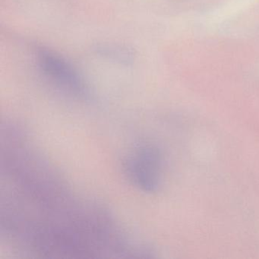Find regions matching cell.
Segmentation results:
<instances>
[{"label": "cell", "mask_w": 259, "mask_h": 259, "mask_svg": "<svg viewBox=\"0 0 259 259\" xmlns=\"http://www.w3.org/2000/svg\"><path fill=\"white\" fill-rule=\"evenodd\" d=\"M123 169L132 184L143 192H157L163 184L164 160L151 145H140L132 151L124 160Z\"/></svg>", "instance_id": "1"}]
</instances>
